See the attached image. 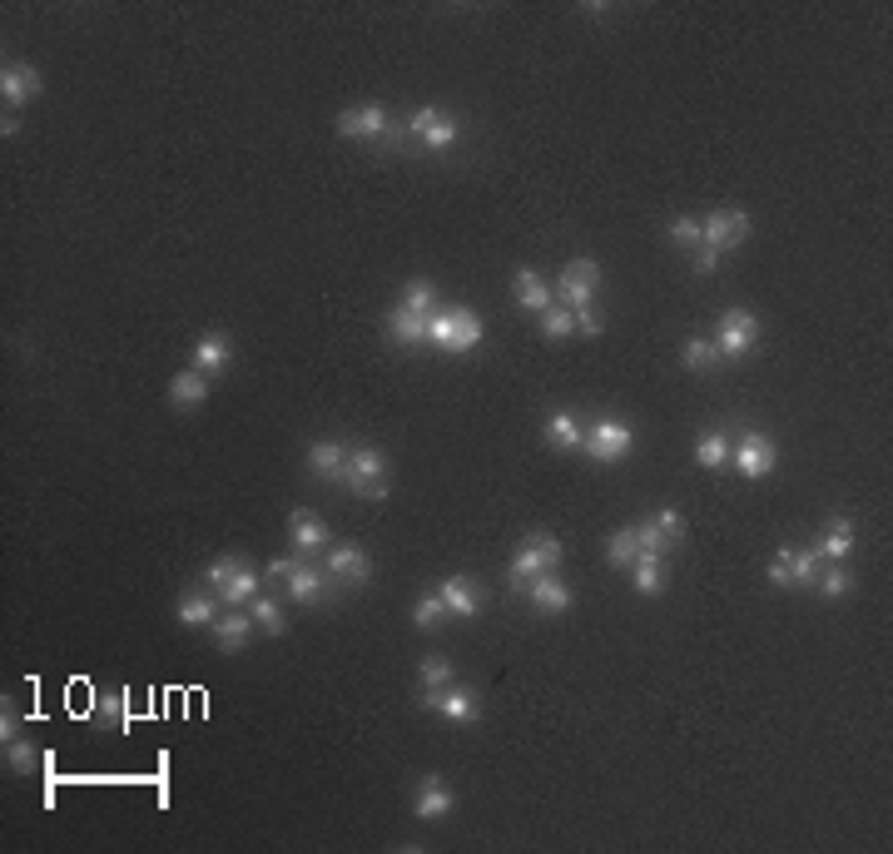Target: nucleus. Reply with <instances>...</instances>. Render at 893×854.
<instances>
[{"label":"nucleus","instance_id":"1","mask_svg":"<svg viewBox=\"0 0 893 854\" xmlns=\"http://www.w3.org/2000/svg\"><path fill=\"white\" fill-rule=\"evenodd\" d=\"M427 343H437L447 353H472L482 343V318L472 308H437L427 318Z\"/></svg>","mask_w":893,"mask_h":854},{"label":"nucleus","instance_id":"2","mask_svg":"<svg viewBox=\"0 0 893 854\" xmlns=\"http://www.w3.org/2000/svg\"><path fill=\"white\" fill-rule=\"evenodd\" d=\"M556 562H561V542L541 532V537H531V542L516 547V557H511V567H507V581L516 591H526L541 571H556Z\"/></svg>","mask_w":893,"mask_h":854},{"label":"nucleus","instance_id":"3","mask_svg":"<svg viewBox=\"0 0 893 854\" xmlns=\"http://www.w3.org/2000/svg\"><path fill=\"white\" fill-rule=\"evenodd\" d=\"M343 487L358 492V497H387V457L378 452V447H358V452H348Z\"/></svg>","mask_w":893,"mask_h":854},{"label":"nucleus","instance_id":"4","mask_svg":"<svg viewBox=\"0 0 893 854\" xmlns=\"http://www.w3.org/2000/svg\"><path fill=\"white\" fill-rule=\"evenodd\" d=\"M631 442H636V432L621 423V418H601V423L586 427V442H581V447H586L591 462H606V467H611V462H621V457L631 452Z\"/></svg>","mask_w":893,"mask_h":854},{"label":"nucleus","instance_id":"5","mask_svg":"<svg viewBox=\"0 0 893 854\" xmlns=\"http://www.w3.org/2000/svg\"><path fill=\"white\" fill-rule=\"evenodd\" d=\"M755 338H760V318H755L750 308H725V318H720V328H715L720 358H745V353L755 348Z\"/></svg>","mask_w":893,"mask_h":854},{"label":"nucleus","instance_id":"6","mask_svg":"<svg viewBox=\"0 0 893 854\" xmlns=\"http://www.w3.org/2000/svg\"><path fill=\"white\" fill-rule=\"evenodd\" d=\"M730 462H735V472H740L745 482H760V477L774 472L779 447H774V437H765V432H745L740 447H730Z\"/></svg>","mask_w":893,"mask_h":854},{"label":"nucleus","instance_id":"7","mask_svg":"<svg viewBox=\"0 0 893 854\" xmlns=\"http://www.w3.org/2000/svg\"><path fill=\"white\" fill-rule=\"evenodd\" d=\"M824 571V557L814 547L794 552V547H779L774 562H769V581L774 586H814V576Z\"/></svg>","mask_w":893,"mask_h":854},{"label":"nucleus","instance_id":"8","mask_svg":"<svg viewBox=\"0 0 893 854\" xmlns=\"http://www.w3.org/2000/svg\"><path fill=\"white\" fill-rule=\"evenodd\" d=\"M422 711L442 715V720H452V725H467V720H477V715H482V696H477L472 686H447V691H422Z\"/></svg>","mask_w":893,"mask_h":854},{"label":"nucleus","instance_id":"9","mask_svg":"<svg viewBox=\"0 0 893 854\" xmlns=\"http://www.w3.org/2000/svg\"><path fill=\"white\" fill-rule=\"evenodd\" d=\"M750 239V214L745 209H715L705 224H700V244H710V249H735V244H745Z\"/></svg>","mask_w":893,"mask_h":854},{"label":"nucleus","instance_id":"10","mask_svg":"<svg viewBox=\"0 0 893 854\" xmlns=\"http://www.w3.org/2000/svg\"><path fill=\"white\" fill-rule=\"evenodd\" d=\"M596 288H601V264H596V259H571V264L561 269V298H566L571 313H576V308H591Z\"/></svg>","mask_w":893,"mask_h":854},{"label":"nucleus","instance_id":"11","mask_svg":"<svg viewBox=\"0 0 893 854\" xmlns=\"http://www.w3.org/2000/svg\"><path fill=\"white\" fill-rule=\"evenodd\" d=\"M407 135H412V140H422L427 149H452L462 130H457V120H452V115H442V105H422V110L412 115Z\"/></svg>","mask_w":893,"mask_h":854},{"label":"nucleus","instance_id":"12","mask_svg":"<svg viewBox=\"0 0 893 854\" xmlns=\"http://www.w3.org/2000/svg\"><path fill=\"white\" fill-rule=\"evenodd\" d=\"M338 135H343V140H387V135H392L387 110L383 105H373V100L343 110V115H338Z\"/></svg>","mask_w":893,"mask_h":854},{"label":"nucleus","instance_id":"13","mask_svg":"<svg viewBox=\"0 0 893 854\" xmlns=\"http://www.w3.org/2000/svg\"><path fill=\"white\" fill-rule=\"evenodd\" d=\"M0 95H5V110H20L40 95V70L25 65V60H5L0 70Z\"/></svg>","mask_w":893,"mask_h":854},{"label":"nucleus","instance_id":"14","mask_svg":"<svg viewBox=\"0 0 893 854\" xmlns=\"http://www.w3.org/2000/svg\"><path fill=\"white\" fill-rule=\"evenodd\" d=\"M680 532H685L680 512H675V507H660L650 522H640L636 527V542H640V552H660V557H665V547H675Z\"/></svg>","mask_w":893,"mask_h":854},{"label":"nucleus","instance_id":"15","mask_svg":"<svg viewBox=\"0 0 893 854\" xmlns=\"http://www.w3.org/2000/svg\"><path fill=\"white\" fill-rule=\"evenodd\" d=\"M417 820H442V815H452L457 810V795H452V785L442 780V775H422V785H417Z\"/></svg>","mask_w":893,"mask_h":854},{"label":"nucleus","instance_id":"16","mask_svg":"<svg viewBox=\"0 0 893 854\" xmlns=\"http://www.w3.org/2000/svg\"><path fill=\"white\" fill-rule=\"evenodd\" d=\"M437 596H442V606H447L452 616H462V621H472V616L482 611V596H477L472 576H447V581L437 586Z\"/></svg>","mask_w":893,"mask_h":854},{"label":"nucleus","instance_id":"17","mask_svg":"<svg viewBox=\"0 0 893 854\" xmlns=\"http://www.w3.org/2000/svg\"><path fill=\"white\" fill-rule=\"evenodd\" d=\"M308 472H313L318 482H343V472H348V447H338V442H313V447H308Z\"/></svg>","mask_w":893,"mask_h":854},{"label":"nucleus","instance_id":"18","mask_svg":"<svg viewBox=\"0 0 893 854\" xmlns=\"http://www.w3.org/2000/svg\"><path fill=\"white\" fill-rule=\"evenodd\" d=\"M526 591H531V601H536L541 611H571V606H576V591H571L556 571H541Z\"/></svg>","mask_w":893,"mask_h":854},{"label":"nucleus","instance_id":"19","mask_svg":"<svg viewBox=\"0 0 893 854\" xmlns=\"http://www.w3.org/2000/svg\"><path fill=\"white\" fill-rule=\"evenodd\" d=\"M229 358H234V343H229V333H204L199 343H194V368L199 373H219V368H229Z\"/></svg>","mask_w":893,"mask_h":854},{"label":"nucleus","instance_id":"20","mask_svg":"<svg viewBox=\"0 0 893 854\" xmlns=\"http://www.w3.org/2000/svg\"><path fill=\"white\" fill-rule=\"evenodd\" d=\"M288 532H293V547H298L303 557L328 547V527H323L313 512H303V507H298V512H288Z\"/></svg>","mask_w":893,"mask_h":854},{"label":"nucleus","instance_id":"21","mask_svg":"<svg viewBox=\"0 0 893 854\" xmlns=\"http://www.w3.org/2000/svg\"><path fill=\"white\" fill-rule=\"evenodd\" d=\"M387 338H392L397 348H417V343H427V318H422V313H407V308H392V313H387Z\"/></svg>","mask_w":893,"mask_h":854},{"label":"nucleus","instance_id":"22","mask_svg":"<svg viewBox=\"0 0 893 854\" xmlns=\"http://www.w3.org/2000/svg\"><path fill=\"white\" fill-rule=\"evenodd\" d=\"M824 562H849L854 557V522H844V517H834L829 527H824V537H819V547H814Z\"/></svg>","mask_w":893,"mask_h":854},{"label":"nucleus","instance_id":"23","mask_svg":"<svg viewBox=\"0 0 893 854\" xmlns=\"http://www.w3.org/2000/svg\"><path fill=\"white\" fill-rule=\"evenodd\" d=\"M368 571H373V562L363 557V547H333L328 552V576H338V581H368Z\"/></svg>","mask_w":893,"mask_h":854},{"label":"nucleus","instance_id":"24","mask_svg":"<svg viewBox=\"0 0 893 854\" xmlns=\"http://www.w3.org/2000/svg\"><path fill=\"white\" fill-rule=\"evenodd\" d=\"M631 581H636L640 596H660L665 591V557L660 552H640L631 562Z\"/></svg>","mask_w":893,"mask_h":854},{"label":"nucleus","instance_id":"25","mask_svg":"<svg viewBox=\"0 0 893 854\" xmlns=\"http://www.w3.org/2000/svg\"><path fill=\"white\" fill-rule=\"evenodd\" d=\"M204 398H209V373H199V368H189V373H179L169 383V403L174 408H199Z\"/></svg>","mask_w":893,"mask_h":854},{"label":"nucleus","instance_id":"26","mask_svg":"<svg viewBox=\"0 0 893 854\" xmlns=\"http://www.w3.org/2000/svg\"><path fill=\"white\" fill-rule=\"evenodd\" d=\"M511 293H516V303H521L526 313H541V308H551V288L541 284L531 269H516V279H511Z\"/></svg>","mask_w":893,"mask_h":854},{"label":"nucleus","instance_id":"27","mask_svg":"<svg viewBox=\"0 0 893 854\" xmlns=\"http://www.w3.org/2000/svg\"><path fill=\"white\" fill-rule=\"evenodd\" d=\"M288 601H298V606H313V601H323V571L313 567H298L288 571Z\"/></svg>","mask_w":893,"mask_h":854},{"label":"nucleus","instance_id":"28","mask_svg":"<svg viewBox=\"0 0 893 854\" xmlns=\"http://www.w3.org/2000/svg\"><path fill=\"white\" fill-rule=\"evenodd\" d=\"M219 621V601L209 591H189L179 601V626H214Z\"/></svg>","mask_w":893,"mask_h":854},{"label":"nucleus","instance_id":"29","mask_svg":"<svg viewBox=\"0 0 893 854\" xmlns=\"http://www.w3.org/2000/svg\"><path fill=\"white\" fill-rule=\"evenodd\" d=\"M209 631H214V641H219L224 651H239V646L249 641V631H254V616L234 611V616H219V621H214Z\"/></svg>","mask_w":893,"mask_h":854},{"label":"nucleus","instance_id":"30","mask_svg":"<svg viewBox=\"0 0 893 854\" xmlns=\"http://www.w3.org/2000/svg\"><path fill=\"white\" fill-rule=\"evenodd\" d=\"M546 442L571 452V447H581V442H586V427L576 423L571 413H551V418H546Z\"/></svg>","mask_w":893,"mask_h":854},{"label":"nucleus","instance_id":"31","mask_svg":"<svg viewBox=\"0 0 893 854\" xmlns=\"http://www.w3.org/2000/svg\"><path fill=\"white\" fill-rule=\"evenodd\" d=\"M258 596V571L254 567H239L224 586H219V601H229V606H249Z\"/></svg>","mask_w":893,"mask_h":854},{"label":"nucleus","instance_id":"32","mask_svg":"<svg viewBox=\"0 0 893 854\" xmlns=\"http://www.w3.org/2000/svg\"><path fill=\"white\" fill-rule=\"evenodd\" d=\"M397 308H407V313H422V318H432V313H437L442 303H437V288L427 284V279H412V284L402 288Z\"/></svg>","mask_w":893,"mask_h":854},{"label":"nucleus","instance_id":"33","mask_svg":"<svg viewBox=\"0 0 893 854\" xmlns=\"http://www.w3.org/2000/svg\"><path fill=\"white\" fill-rule=\"evenodd\" d=\"M249 616H254V626L263 636H283V631H288V626H283V606H278L273 596H254V601H249Z\"/></svg>","mask_w":893,"mask_h":854},{"label":"nucleus","instance_id":"34","mask_svg":"<svg viewBox=\"0 0 893 854\" xmlns=\"http://www.w3.org/2000/svg\"><path fill=\"white\" fill-rule=\"evenodd\" d=\"M695 462L710 467V472H720V467L730 462V442H725V432H705V437L695 442Z\"/></svg>","mask_w":893,"mask_h":854},{"label":"nucleus","instance_id":"35","mask_svg":"<svg viewBox=\"0 0 893 854\" xmlns=\"http://www.w3.org/2000/svg\"><path fill=\"white\" fill-rule=\"evenodd\" d=\"M814 581H819V596H829V601H844V596H854V571L839 567V562H834L829 571H819Z\"/></svg>","mask_w":893,"mask_h":854},{"label":"nucleus","instance_id":"36","mask_svg":"<svg viewBox=\"0 0 893 854\" xmlns=\"http://www.w3.org/2000/svg\"><path fill=\"white\" fill-rule=\"evenodd\" d=\"M680 363H685V368H695V373H705V368H715V363H720V348H715L710 338H690V343L680 348Z\"/></svg>","mask_w":893,"mask_h":854},{"label":"nucleus","instance_id":"37","mask_svg":"<svg viewBox=\"0 0 893 854\" xmlns=\"http://www.w3.org/2000/svg\"><path fill=\"white\" fill-rule=\"evenodd\" d=\"M541 333H546V338H571V333H576V313H571L566 303H561V308H556V303L541 308Z\"/></svg>","mask_w":893,"mask_h":854},{"label":"nucleus","instance_id":"38","mask_svg":"<svg viewBox=\"0 0 893 854\" xmlns=\"http://www.w3.org/2000/svg\"><path fill=\"white\" fill-rule=\"evenodd\" d=\"M35 760H40V750H35L25 735H10V740H5V765H10V770L30 775V770H35Z\"/></svg>","mask_w":893,"mask_h":854},{"label":"nucleus","instance_id":"39","mask_svg":"<svg viewBox=\"0 0 893 854\" xmlns=\"http://www.w3.org/2000/svg\"><path fill=\"white\" fill-rule=\"evenodd\" d=\"M606 557L616 562V567H631L640 557V542H636V527H621L611 542H606Z\"/></svg>","mask_w":893,"mask_h":854},{"label":"nucleus","instance_id":"40","mask_svg":"<svg viewBox=\"0 0 893 854\" xmlns=\"http://www.w3.org/2000/svg\"><path fill=\"white\" fill-rule=\"evenodd\" d=\"M442 616H447V606H442L437 591H432V596H417V606H412V626H417V631H437Z\"/></svg>","mask_w":893,"mask_h":854},{"label":"nucleus","instance_id":"41","mask_svg":"<svg viewBox=\"0 0 893 854\" xmlns=\"http://www.w3.org/2000/svg\"><path fill=\"white\" fill-rule=\"evenodd\" d=\"M452 686V661L447 656H427L422 661V691H447Z\"/></svg>","mask_w":893,"mask_h":854},{"label":"nucleus","instance_id":"42","mask_svg":"<svg viewBox=\"0 0 893 854\" xmlns=\"http://www.w3.org/2000/svg\"><path fill=\"white\" fill-rule=\"evenodd\" d=\"M90 720H95V725H105V730L125 725V701H120V696H95V706H90Z\"/></svg>","mask_w":893,"mask_h":854},{"label":"nucleus","instance_id":"43","mask_svg":"<svg viewBox=\"0 0 893 854\" xmlns=\"http://www.w3.org/2000/svg\"><path fill=\"white\" fill-rule=\"evenodd\" d=\"M670 244H680V249H700V219H690V214L670 219Z\"/></svg>","mask_w":893,"mask_h":854},{"label":"nucleus","instance_id":"44","mask_svg":"<svg viewBox=\"0 0 893 854\" xmlns=\"http://www.w3.org/2000/svg\"><path fill=\"white\" fill-rule=\"evenodd\" d=\"M239 567H244L239 557H219L214 567L204 571V581H209V586H224V581H229V576H234V571H239Z\"/></svg>","mask_w":893,"mask_h":854},{"label":"nucleus","instance_id":"45","mask_svg":"<svg viewBox=\"0 0 893 854\" xmlns=\"http://www.w3.org/2000/svg\"><path fill=\"white\" fill-rule=\"evenodd\" d=\"M715 264H720V249L700 244V249H695V269H700V274H715Z\"/></svg>","mask_w":893,"mask_h":854},{"label":"nucleus","instance_id":"46","mask_svg":"<svg viewBox=\"0 0 893 854\" xmlns=\"http://www.w3.org/2000/svg\"><path fill=\"white\" fill-rule=\"evenodd\" d=\"M576 333H601V318L591 308H576Z\"/></svg>","mask_w":893,"mask_h":854},{"label":"nucleus","instance_id":"47","mask_svg":"<svg viewBox=\"0 0 893 854\" xmlns=\"http://www.w3.org/2000/svg\"><path fill=\"white\" fill-rule=\"evenodd\" d=\"M293 567H298V557H278V562H268V576H273V581H288Z\"/></svg>","mask_w":893,"mask_h":854},{"label":"nucleus","instance_id":"48","mask_svg":"<svg viewBox=\"0 0 893 854\" xmlns=\"http://www.w3.org/2000/svg\"><path fill=\"white\" fill-rule=\"evenodd\" d=\"M15 735V715H10V706H5V715H0V745Z\"/></svg>","mask_w":893,"mask_h":854},{"label":"nucleus","instance_id":"49","mask_svg":"<svg viewBox=\"0 0 893 854\" xmlns=\"http://www.w3.org/2000/svg\"><path fill=\"white\" fill-rule=\"evenodd\" d=\"M0 135H5V140H15V135H20V120H15V115H5V120H0Z\"/></svg>","mask_w":893,"mask_h":854}]
</instances>
